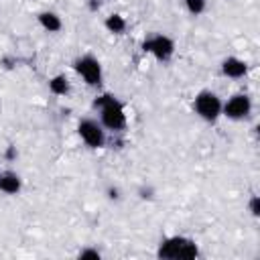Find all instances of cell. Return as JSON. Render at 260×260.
Segmentation results:
<instances>
[{
  "label": "cell",
  "mask_w": 260,
  "mask_h": 260,
  "mask_svg": "<svg viewBox=\"0 0 260 260\" xmlns=\"http://www.w3.org/2000/svg\"><path fill=\"white\" fill-rule=\"evenodd\" d=\"M75 71L89 83V85H100L102 83V65L98 59L91 55H85L75 61Z\"/></svg>",
  "instance_id": "52a82bcc"
},
{
  "label": "cell",
  "mask_w": 260,
  "mask_h": 260,
  "mask_svg": "<svg viewBox=\"0 0 260 260\" xmlns=\"http://www.w3.org/2000/svg\"><path fill=\"white\" fill-rule=\"evenodd\" d=\"M104 26H106L110 32H114V35H122V32L126 30V20H124V16H120V14H110V16L104 20Z\"/></svg>",
  "instance_id": "7c38bea8"
},
{
  "label": "cell",
  "mask_w": 260,
  "mask_h": 260,
  "mask_svg": "<svg viewBox=\"0 0 260 260\" xmlns=\"http://www.w3.org/2000/svg\"><path fill=\"white\" fill-rule=\"evenodd\" d=\"M193 108H195V112H197L199 118H203V120H207V122H213V120H217V116L221 114V100H219L213 91L203 89V91H199V93L195 95Z\"/></svg>",
  "instance_id": "3957f363"
},
{
  "label": "cell",
  "mask_w": 260,
  "mask_h": 260,
  "mask_svg": "<svg viewBox=\"0 0 260 260\" xmlns=\"http://www.w3.org/2000/svg\"><path fill=\"white\" fill-rule=\"evenodd\" d=\"M158 258H171V260H191L199 254L197 246L183 236H173L167 238L160 246H158Z\"/></svg>",
  "instance_id": "7a4b0ae2"
},
{
  "label": "cell",
  "mask_w": 260,
  "mask_h": 260,
  "mask_svg": "<svg viewBox=\"0 0 260 260\" xmlns=\"http://www.w3.org/2000/svg\"><path fill=\"white\" fill-rule=\"evenodd\" d=\"M39 24H41L45 30H49V32H59L61 26H63L61 18H59L55 12H49V10H45V12L39 14Z\"/></svg>",
  "instance_id": "30bf717a"
},
{
  "label": "cell",
  "mask_w": 260,
  "mask_h": 260,
  "mask_svg": "<svg viewBox=\"0 0 260 260\" xmlns=\"http://www.w3.org/2000/svg\"><path fill=\"white\" fill-rule=\"evenodd\" d=\"M77 132H79L81 140L89 148H102L104 142H106V134H104L102 126L95 120H91V118H83L79 122V126H77Z\"/></svg>",
  "instance_id": "277c9868"
},
{
  "label": "cell",
  "mask_w": 260,
  "mask_h": 260,
  "mask_svg": "<svg viewBox=\"0 0 260 260\" xmlns=\"http://www.w3.org/2000/svg\"><path fill=\"white\" fill-rule=\"evenodd\" d=\"M246 71H248L246 61H242V59H238V57H228V59H223V63H221V73H223L225 77L240 79V77L246 75Z\"/></svg>",
  "instance_id": "ba28073f"
},
{
  "label": "cell",
  "mask_w": 260,
  "mask_h": 260,
  "mask_svg": "<svg viewBox=\"0 0 260 260\" xmlns=\"http://www.w3.org/2000/svg\"><path fill=\"white\" fill-rule=\"evenodd\" d=\"M49 89L55 95H67L69 93V79L63 73H59V75H55V77L49 79Z\"/></svg>",
  "instance_id": "8fae6325"
},
{
  "label": "cell",
  "mask_w": 260,
  "mask_h": 260,
  "mask_svg": "<svg viewBox=\"0 0 260 260\" xmlns=\"http://www.w3.org/2000/svg\"><path fill=\"white\" fill-rule=\"evenodd\" d=\"M93 108L100 110L102 124H104L108 130H122V128L126 126L124 108L120 106L118 100H114V95L104 93V95L95 98V100H93Z\"/></svg>",
  "instance_id": "6da1fadb"
},
{
  "label": "cell",
  "mask_w": 260,
  "mask_h": 260,
  "mask_svg": "<svg viewBox=\"0 0 260 260\" xmlns=\"http://www.w3.org/2000/svg\"><path fill=\"white\" fill-rule=\"evenodd\" d=\"M14 156H16V148H14V146H8V148H6V158L12 160Z\"/></svg>",
  "instance_id": "e0dca14e"
},
{
  "label": "cell",
  "mask_w": 260,
  "mask_h": 260,
  "mask_svg": "<svg viewBox=\"0 0 260 260\" xmlns=\"http://www.w3.org/2000/svg\"><path fill=\"white\" fill-rule=\"evenodd\" d=\"M142 49L146 53H152L158 61H167L175 53V43L167 35H154L152 39H146L142 43Z\"/></svg>",
  "instance_id": "5b68a950"
},
{
  "label": "cell",
  "mask_w": 260,
  "mask_h": 260,
  "mask_svg": "<svg viewBox=\"0 0 260 260\" xmlns=\"http://www.w3.org/2000/svg\"><path fill=\"white\" fill-rule=\"evenodd\" d=\"M248 209H250V213H252L254 217L260 215V197H258V195H252V197H250V201H248Z\"/></svg>",
  "instance_id": "5bb4252c"
},
{
  "label": "cell",
  "mask_w": 260,
  "mask_h": 260,
  "mask_svg": "<svg viewBox=\"0 0 260 260\" xmlns=\"http://www.w3.org/2000/svg\"><path fill=\"white\" fill-rule=\"evenodd\" d=\"M250 110H252V102L246 93H236L221 106L223 116L230 118V120H242L250 114Z\"/></svg>",
  "instance_id": "8992f818"
},
{
  "label": "cell",
  "mask_w": 260,
  "mask_h": 260,
  "mask_svg": "<svg viewBox=\"0 0 260 260\" xmlns=\"http://www.w3.org/2000/svg\"><path fill=\"white\" fill-rule=\"evenodd\" d=\"M20 187H22V181H20V177H18L16 173L6 171V173L0 175V191H2V193H6V195H16V193L20 191Z\"/></svg>",
  "instance_id": "9c48e42d"
},
{
  "label": "cell",
  "mask_w": 260,
  "mask_h": 260,
  "mask_svg": "<svg viewBox=\"0 0 260 260\" xmlns=\"http://www.w3.org/2000/svg\"><path fill=\"white\" fill-rule=\"evenodd\" d=\"M205 0H185V6H187V10L191 12V14H201L203 10H205Z\"/></svg>",
  "instance_id": "4fadbf2b"
},
{
  "label": "cell",
  "mask_w": 260,
  "mask_h": 260,
  "mask_svg": "<svg viewBox=\"0 0 260 260\" xmlns=\"http://www.w3.org/2000/svg\"><path fill=\"white\" fill-rule=\"evenodd\" d=\"M108 197L116 201V199H120V191H118L116 187H110V189H108Z\"/></svg>",
  "instance_id": "2e32d148"
},
{
  "label": "cell",
  "mask_w": 260,
  "mask_h": 260,
  "mask_svg": "<svg viewBox=\"0 0 260 260\" xmlns=\"http://www.w3.org/2000/svg\"><path fill=\"white\" fill-rule=\"evenodd\" d=\"M140 197L142 199H152V189H140Z\"/></svg>",
  "instance_id": "ac0fdd59"
},
{
  "label": "cell",
  "mask_w": 260,
  "mask_h": 260,
  "mask_svg": "<svg viewBox=\"0 0 260 260\" xmlns=\"http://www.w3.org/2000/svg\"><path fill=\"white\" fill-rule=\"evenodd\" d=\"M79 258H93V260H100V252L98 250H93V248H85V250H81L79 252Z\"/></svg>",
  "instance_id": "9a60e30c"
}]
</instances>
